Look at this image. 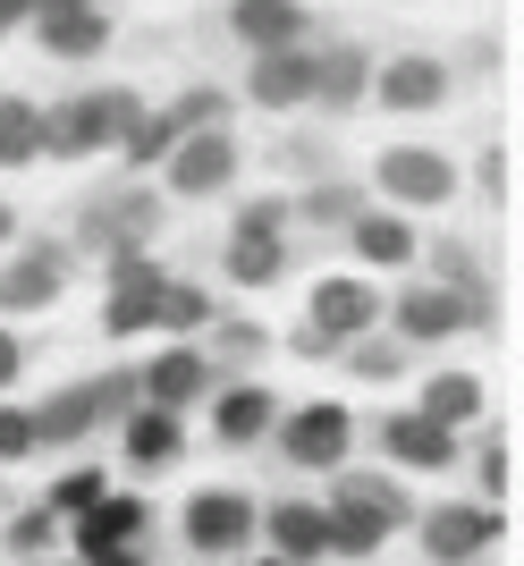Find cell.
Returning a JSON list of instances; mask_svg holds the SVG:
<instances>
[{
  "instance_id": "4316f807",
  "label": "cell",
  "mask_w": 524,
  "mask_h": 566,
  "mask_svg": "<svg viewBox=\"0 0 524 566\" xmlns=\"http://www.w3.org/2000/svg\"><path fill=\"white\" fill-rule=\"evenodd\" d=\"M356 254L364 262H406V254H415V237H406V220H389V212L373 220V212H364L356 220Z\"/></svg>"
},
{
  "instance_id": "e575fe53",
  "label": "cell",
  "mask_w": 524,
  "mask_h": 566,
  "mask_svg": "<svg viewBox=\"0 0 524 566\" xmlns=\"http://www.w3.org/2000/svg\"><path fill=\"white\" fill-rule=\"evenodd\" d=\"M102 566H136V558H102Z\"/></svg>"
},
{
  "instance_id": "2e32d148",
  "label": "cell",
  "mask_w": 524,
  "mask_h": 566,
  "mask_svg": "<svg viewBox=\"0 0 524 566\" xmlns=\"http://www.w3.org/2000/svg\"><path fill=\"white\" fill-rule=\"evenodd\" d=\"M313 94V51H262V69H254V102H305Z\"/></svg>"
},
{
  "instance_id": "9c48e42d",
  "label": "cell",
  "mask_w": 524,
  "mask_h": 566,
  "mask_svg": "<svg viewBox=\"0 0 524 566\" xmlns=\"http://www.w3.org/2000/svg\"><path fill=\"white\" fill-rule=\"evenodd\" d=\"M500 542V516L491 507H440V516H423V549L431 558H474V549H491Z\"/></svg>"
},
{
  "instance_id": "5b68a950",
  "label": "cell",
  "mask_w": 524,
  "mask_h": 566,
  "mask_svg": "<svg viewBox=\"0 0 524 566\" xmlns=\"http://www.w3.org/2000/svg\"><path fill=\"white\" fill-rule=\"evenodd\" d=\"M381 187L398 195V203H449L457 169L440 161V153H415V144H398V153H381Z\"/></svg>"
},
{
  "instance_id": "8d00e7d4",
  "label": "cell",
  "mask_w": 524,
  "mask_h": 566,
  "mask_svg": "<svg viewBox=\"0 0 524 566\" xmlns=\"http://www.w3.org/2000/svg\"><path fill=\"white\" fill-rule=\"evenodd\" d=\"M0 9H18V0H0Z\"/></svg>"
},
{
  "instance_id": "6da1fadb",
  "label": "cell",
  "mask_w": 524,
  "mask_h": 566,
  "mask_svg": "<svg viewBox=\"0 0 524 566\" xmlns=\"http://www.w3.org/2000/svg\"><path fill=\"white\" fill-rule=\"evenodd\" d=\"M322 516H331V549H373L389 524L406 516V499L389 491V482H347L338 507H322Z\"/></svg>"
},
{
  "instance_id": "9a60e30c",
  "label": "cell",
  "mask_w": 524,
  "mask_h": 566,
  "mask_svg": "<svg viewBox=\"0 0 524 566\" xmlns=\"http://www.w3.org/2000/svg\"><path fill=\"white\" fill-rule=\"evenodd\" d=\"M144 533V507L136 499H94V516L76 524V542L94 549V558H119V542H136Z\"/></svg>"
},
{
  "instance_id": "7a4b0ae2",
  "label": "cell",
  "mask_w": 524,
  "mask_h": 566,
  "mask_svg": "<svg viewBox=\"0 0 524 566\" xmlns=\"http://www.w3.org/2000/svg\"><path fill=\"white\" fill-rule=\"evenodd\" d=\"M136 136V94H76L69 118L51 127V144H69V153H94V144H127Z\"/></svg>"
},
{
  "instance_id": "74e56055",
  "label": "cell",
  "mask_w": 524,
  "mask_h": 566,
  "mask_svg": "<svg viewBox=\"0 0 524 566\" xmlns=\"http://www.w3.org/2000/svg\"><path fill=\"white\" fill-rule=\"evenodd\" d=\"M0 18H9V9H0Z\"/></svg>"
},
{
  "instance_id": "cb8c5ba5",
  "label": "cell",
  "mask_w": 524,
  "mask_h": 566,
  "mask_svg": "<svg viewBox=\"0 0 524 566\" xmlns=\"http://www.w3.org/2000/svg\"><path fill=\"white\" fill-rule=\"evenodd\" d=\"M43 34H51V51H102L111 43V25H102V9H43Z\"/></svg>"
},
{
  "instance_id": "52a82bcc",
  "label": "cell",
  "mask_w": 524,
  "mask_h": 566,
  "mask_svg": "<svg viewBox=\"0 0 524 566\" xmlns=\"http://www.w3.org/2000/svg\"><path fill=\"white\" fill-rule=\"evenodd\" d=\"M111 406H119V380H85V389H69V398L34 406V449H43V440H76V431L102 423Z\"/></svg>"
},
{
  "instance_id": "836d02e7",
  "label": "cell",
  "mask_w": 524,
  "mask_h": 566,
  "mask_svg": "<svg viewBox=\"0 0 524 566\" xmlns=\"http://www.w3.org/2000/svg\"><path fill=\"white\" fill-rule=\"evenodd\" d=\"M0 237H9V203H0Z\"/></svg>"
},
{
  "instance_id": "7c38bea8",
  "label": "cell",
  "mask_w": 524,
  "mask_h": 566,
  "mask_svg": "<svg viewBox=\"0 0 524 566\" xmlns=\"http://www.w3.org/2000/svg\"><path fill=\"white\" fill-rule=\"evenodd\" d=\"M373 313H381V296H373L364 280H322V287H313V331L331 338V347H338L347 331H364Z\"/></svg>"
},
{
  "instance_id": "603a6c76",
  "label": "cell",
  "mask_w": 524,
  "mask_h": 566,
  "mask_svg": "<svg viewBox=\"0 0 524 566\" xmlns=\"http://www.w3.org/2000/svg\"><path fill=\"white\" fill-rule=\"evenodd\" d=\"M153 296H161V280H153L144 262H119V296H111V331H144V322H153Z\"/></svg>"
},
{
  "instance_id": "30bf717a",
  "label": "cell",
  "mask_w": 524,
  "mask_h": 566,
  "mask_svg": "<svg viewBox=\"0 0 524 566\" xmlns=\"http://www.w3.org/2000/svg\"><path fill=\"white\" fill-rule=\"evenodd\" d=\"M212 118H220V94H212V85H203V94H187V102H169L161 118H136V136H127V144H136L144 161H153V153H169V144H187V136H203V127H212Z\"/></svg>"
},
{
  "instance_id": "ffe728a7",
  "label": "cell",
  "mask_w": 524,
  "mask_h": 566,
  "mask_svg": "<svg viewBox=\"0 0 524 566\" xmlns=\"http://www.w3.org/2000/svg\"><path fill=\"white\" fill-rule=\"evenodd\" d=\"M178 449H187V440H178V415H169V406H144L136 423H127V457H136V465H169Z\"/></svg>"
},
{
  "instance_id": "f1b7e54d",
  "label": "cell",
  "mask_w": 524,
  "mask_h": 566,
  "mask_svg": "<svg viewBox=\"0 0 524 566\" xmlns=\"http://www.w3.org/2000/svg\"><path fill=\"white\" fill-rule=\"evenodd\" d=\"M313 85H322L331 102H356V85H364V60H356V51H338L331 69H313Z\"/></svg>"
},
{
  "instance_id": "484cf974",
  "label": "cell",
  "mask_w": 524,
  "mask_h": 566,
  "mask_svg": "<svg viewBox=\"0 0 524 566\" xmlns=\"http://www.w3.org/2000/svg\"><path fill=\"white\" fill-rule=\"evenodd\" d=\"M271 431V398L262 389H229L220 398V440H262Z\"/></svg>"
},
{
  "instance_id": "f546056e",
  "label": "cell",
  "mask_w": 524,
  "mask_h": 566,
  "mask_svg": "<svg viewBox=\"0 0 524 566\" xmlns=\"http://www.w3.org/2000/svg\"><path fill=\"white\" fill-rule=\"evenodd\" d=\"M25 449H34V415L0 406V457H25Z\"/></svg>"
},
{
  "instance_id": "83f0119b",
  "label": "cell",
  "mask_w": 524,
  "mask_h": 566,
  "mask_svg": "<svg viewBox=\"0 0 524 566\" xmlns=\"http://www.w3.org/2000/svg\"><path fill=\"white\" fill-rule=\"evenodd\" d=\"M203 313H212V305H203V287H169V280H161V296H153V322H169V331H195Z\"/></svg>"
},
{
  "instance_id": "d6986e66",
  "label": "cell",
  "mask_w": 524,
  "mask_h": 566,
  "mask_svg": "<svg viewBox=\"0 0 524 566\" xmlns=\"http://www.w3.org/2000/svg\"><path fill=\"white\" fill-rule=\"evenodd\" d=\"M60 296V254H18L9 262V280H0V305L25 313V305H51Z\"/></svg>"
},
{
  "instance_id": "ac0fdd59",
  "label": "cell",
  "mask_w": 524,
  "mask_h": 566,
  "mask_svg": "<svg viewBox=\"0 0 524 566\" xmlns=\"http://www.w3.org/2000/svg\"><path fill=\"white\" fill-rule=\"evenodd\" d=\"M271 542H280V558H322V549H331V516L305 507V499H296V507H271Z\"/></svg>"
},
{
  "instance_id": "277c9868",
  "label": "cell",
  "mask_w": 524,
  "mask_h": 566,
  "mask_svg": "<svg viewBox=\"0 0 524 566\" xmlns=\"http://www.w3.org/2000/svg\"><path fill=\"white\" fill-rule=\"evenodd\" d=\"M347 431H356V423H347V406H305V415L280 431V440H287L280 457H296V465H313V473H331L338 457H347Z\"/></svg>"
},
{
  "instance_id": "44dd1931",
  "label": "cell",
  "mask_w": 524,
  "mask_h": 566,
  "mask_svg": "<svg viewBox=\"0 0 524 566\" xmlns=\"http://www.w3.org/2000/svg\"><path fill=\"white\" fill-rule=\"evenodd\" d=\"M465 415H482V389H474V373H440V380L423 389V423L457 431Z\"/></svg>"
},
{
  "instance_id": "d590c367",
  "label": "cell",
  "mask_w": 524,
  "mask_h": 566,
  "mask_svg": "<svg viewBox=\"0 0 524 566\" xmlns=\"http://www.w3.org/2000/svg\"><path fill=\"white\" fill-rule=\"evenodd\" d=\"M271 566H296V558H271Z\"/></svg>"
},
{
  "instance_id": "7402d4cb",
  "label": "cell",
  "mask_w": 524,
  "mask_h": 566,
  "mask_svg": "<svg viewBox=\"0 0 524 566\" xmlns=\"http://www.w3.org/2000/svg\"><path fill=\"white\" fill-rule=\"evenodd\" d=\"M203 380H212V373H203V355H161V364L144 373V389H153V406H169V415H178Z\"/></svg>"
},
{
  "instance_id": "8992f818",
  "label": "cell",
  "mask_w": 524,
  "mask_h": 566,
  "mask_svg": "<svg viewBox=\"0 0 524 566\" xmlns=\"http://www.w3.org/2000/svg\"><path fill=\"white\" fill-rule=\"evenodd\" d=\"M229 271H238L245 287H271V280H280V203H254V212L238 220V245H229Z\"/></svg>"
},
{
  "instance_id": "ba28073f",
  "label": "cell",
  "mask_w": 524,
  "mask_h": 566,
  "mask_svg": "<svg viewBox=\"0 0 524 566\" xmlns=\"http://www.w3.org/2000/svg\"><path fill=\"white\" fill-rule=\"evenodd\" d=\"M229 169H238V136L203 127L195 144H178V153H169V187H178V195H212Z\"/></svg>"
},
{
  "instance_id": "e0dca14e",
  "label": "cell",
  "mask_w": 524,
  "mask_h": 566,
  "mask_svg": "<svg viewBox=\"0 0 524 566\" xmlns=\"http://www.w3.org/2000/svg\"><path fill=\"white\" fill-rule=\"evenodd\" d=\"M440 94H449V69H440V60H398V69L381 76V102H389V111H431Z\"/></svg>"
},
{
  "instance_id": "5bb4252c",
  "label": "cell",
  "mask_w": 524,
  "mask_h": 566,
  "mask_svg": "<svg viewBox=\"0 0 524 566\" xmlns=\"http://www.w3.org/2000/svg\"><path fill=\"white\" fill-rule=\"evenodd\" d=\"M381 449L398 457V465H449V457H457V431L423 423V415H389V423H381Z\"/></svg>"
},
{
  "instance_id": "3957f363",
  "label": "cell",
  "mask_w": 524,
  "mask_h": 566,
  "mask_svg": "<svg viewBox=\"0 0 524 566\" xmlns=\"http://www.w3.org/2000/svg\"><path fill=\"white\" fill-rule=\"evenodd\" d=\"M245 533H254V499H245V491H195L187 499V542L195 549H212V558H220V549H238Z\"/></svg>"
},
{
  "instance_id": "d4e9b609",
  "label": "cell",
  "mask_w": 524,
  "mask_h": 566,
  "mask_svg": "<svg viewBox=\"0 0 524 566\" xmlns=\"http://www.w3.org/2000/svg\"><path fill=\"white\" fill-rule=\"evenodd\" d=\"M43 144H51V127H43V118L25 111V102H0V161H34Z\"/></svg>"
},
{
  "instance_id": "d6a6232c",
  "label": "cell",
  "mask_w": 524,
  "mask_h": 566,
  "mask_svg": "<svg viewBox=\"0 0 524 566\" xmlns=\"http://www.w3.org/2000/svg\"><path fill=\"white\" fill-rule=\"evenodd\" d=\"M43 9H85V0H43Z\"/></svg>"
},
{
  "instance_id": "4dcf8cb0",
  "label": "cell",
  "mask_w": 524,
  "mask_h": 566,
  "mask_svg": "<svg viewBox=\"0 0 524 566\" xmlns=\"http://www.w3.org/2000/svg\"><path fill=\"white\" fill-rule=\"evenodd\" d=\"M102 499V473H69V482H60V507H94Z\"/></svg>"
},
{
  "instance_id": "1f68e13d",
  "label": "cell",
  "mask_w": 524,
  "mask_h": 566,
  "mask_svg": "<svg viewBox=\"0 0 524 566\" xmlns=\"http://www.w3.org/2000/svg\"><path fill=\"white\" fill-rule=\"evenodd\" d=\"M0 380H18V338L0 331Z\"/></svg>"
},
{
  "instance_id": "8fae6325",
  "label": "cell",
  "mask_w": 524,
  "mask_h": 566,
  "mask_svg": "<svg viewBox=\"0 0 524 566\" xmlns=\"http://www.w3.org/2000/svg\"><path fill=\"white\" fill-rule=\"evenodd\" d=\"M229 25H238V43H254V51H296L305 43V9H296V0H238Z\"/></svg>"
},
{
  "instance_id": "4fadbf2b",
  "label": "cell",
  "mask_w": 524,
  "mask_h": 566,
  "mask_svg": "<svg viewBox=\"0 0 524 566\" xmlns=\"http://www.w3.org/2000/svg\"><path fill=\"white\" fill-rule=\"evenodd\" d=\"M465 322H474V296H457V287H415L398 305L406 338H449V331H465Z\"/></svg>"
}]
</instances>
